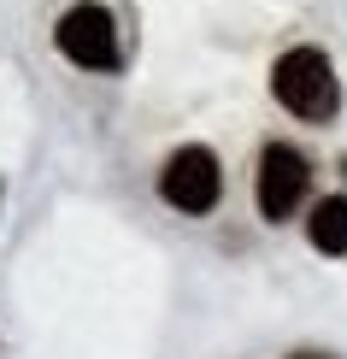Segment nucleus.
<instances>
[{"label": "nucleus", "instance_id": "obj_4", "mask_svg": "<svg viewBox=\"0 0 347 359\" xmlns=\"http://www.w3.org/2000/svg\"><path fill=\"white\" fill-rule=\"evenodd\" d=\"M306 183H312V165H306L300 147L271 142L265 154H259V212H265L271 224L294 218V206L306 201Z\"/></svg>", "mask_w": 347, "mask_h": 359}, {"label": "nucleus", "instance_id": "obj_5", "mask_svg": "<svg viewBox=\"0 0 347 359\" xmlns=\"http://www.w3.org/2000/svg\"><path fill=\"white\" fill-rule=\"evenodd\" d=\"M306 236L318 253H347V194H324L306 218Z\"/></svg>", "mask_w": 347, "mask_h": 359}, {"label": "nucleus", "instance_id": "obj_3", "mask_svg": "<svg viewBox=\"0 0 347 359\" xmlns=\"http://www.w3.org/2000/svg\"><path fill=\"white\" fill-rule=\"evenodd\" d=\"M53 41H59V53L71 59V65H83V71H118V24H112V12L100 6V0H77V6L59 18L53 29Z\"/></svg>", "mask_w": 347, "mask_h": 359}, {"label": "nucleus", "instance_id": "obj_1", "mask_svg": "<svg viewBox=\"0 0 347 359\" xmlns=\"http://www.w3.org/2000/svg\"><path fill=\"white\" fill-rule=\"evenodd\" d=\"M271 95L283 100L294 118H306V124H324V118H336L341 107V83H336V65L318 53V48H289L271 65Z\"/></svg>", "mask_w": 347, "mask_h": 359}, {"label": "nucleus", "instance_id": "obj_6", "mask_svg": "<svg viewBox=\"0 0 347 359\" xmlns=\"http://www.w3.org/2000/svg\"><path fill=\"white\" fill-rule=\"evenodd\" d=\"M289 359H336V353H289Z\"/></svg>", "mask_w": 347, "mask_h": 359}, {"label": "nucleus", "instance_id": "obj_2", "mask_svg": "<svg viewBox=\"0 0 347 359\" xmlns=\"http://www.w3.org/2000/svg\"><path fill=\"white\" fill-rule=\"evenodd\" d=\"M159 194H165V206H177V212H189V218L212 212L218 194H224L218 154H212V147H200V142L177 147V154L165 159V171H159Z\"/></svg>", "mask_w": 347, "mask_h": 359}]
</instances>
